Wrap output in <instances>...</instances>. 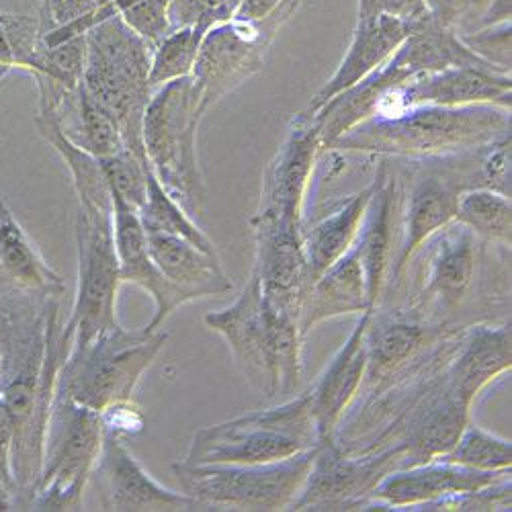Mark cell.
Segmentation results:
<instances>
[{
    "label": "cell",
    "mask_w": 512,
    "mask_h": 512,
    "mask_svg": "<svg viewBox=\"0 0 512 512\" xmlns=\"http://www.w3.org/2000/svg\"><path fill=\"white\" fill-rule=\"evenodd\" d=\"M60 300V295L0 293V402L13 420L19 510H29L39 478L46 429L64 363Z\"/></svg>",
    "instance_id": "6da1fadb"
},
{
    "label": "cell",
    "mask_w": 512,
    "mask_h": 512,
    "mask_svg": "<svg viewBox=\"0 0 512 512\" xmlns=\"http://www.w3.org/2000/svg\"><path fill=\"white\" fill-rule=\"evenodd\" d=\"M410 263L408 312L453 326L510 322V246L482 240L451 222L426 240Z\"/></svg>",
    "instance_id": "7a4b0ae2"
},
{
    "label": "cell",
    "mask_w": 512,
    "mask_h": 512,
    "mask_svg": "<svg viewBox=\"0 0 512 512\" xmlns=\"http://www.w3.org/2000/svg\"><path fill=\"white\" fill-rule=\"evenodd\" d=\"M510 138V109L498 105H420L377 115L340 136L328 150L383 158H441Z\"/></svg>",
    "instance_id": "3957f363"
},
{
    "label": "cell",
    "mask_w": 512,
    "mask_h": 512,
    "mask_svg": "<svg viewBox=\"0 0 512 512\" xmlns=\"http://www.w3.org/2000/svg\"><path fill=\"white\" fill-rule=\"evenodd\" d=\"M203 322L226 338L248 386L267 402L287 400L300 392L304 375L300 322L267 308L254 273L232 306L205 314Z\"/></svg>",
    "instance_id": "277c9868"
},
{
    "label": "cell",
    "mask_w": 512,
    "mask_h": 512,
    "mask_svg": "<svg viewBox=\"0 0 512 512\" xmlns=\"http://www.w3.org/2000/svg\"><path fill=\"white\" fill-rule=\"evenodd\" d=\"M82 87L117 123L125 150L144 160L142 123L154 89L150 87L152 48L115 15L87 35Z\"/></svg>",
    "instance_id": "5b68a950"
},
{
    "label": "cell",
    "mask_w": 512,
    "mask_h": 512,
    "mask_svg": "<svg viewBox=\"0 0 512 512\" xmlns=\"http://www.w3.org/2000/svg\"><path fill=\"white\" fill-rule=\"evenodd\" d=\"M203 117L195 80L185 76L152 93L142 123L152 173L189 216H199L207 199L197 162V130Z\"/></svg>",
    "instance_id": "8992f818"
},
{
    "label": "cell",
    "mask_w": 512,
    "mask_h": 512,
    "mask_svg": "<svg viewBox=\"0 0 512 512\" xmlns=\"http://www.w3.org/2000/svg\"><path fill=\"white\" fill-rule=\"evenodd\" d=\"M316 447L318 435L310 392H304L283 400L279 406L197 431L183 461L193 465H254L281 461Z\"/></svg>",
    "instance_id": "52a82bcc"
},
{
    "label": "cell",
    "mask_w": 512,
    "mask_h": 512,
    "mask_svg": "<svg viewBox=\"0 0 512 512\" xmlns=\"http://www.w3.org/2000/svg\"><path fill=\"white\" fill-rule=\"evenodd\" d=\"M166 340L164 330H125L117 324L89 345L70 349L60 367L56 392L95 412L134 398L144 371Z\"/></svg>",
    "instance_id": "ba28073f"
},
{
    "label": "cell",
    "mask_w": 512,
    "mask_h": 512,
    "mask_svg": "<svg viewBox=\"0 0 512 512\" xmlns=\"http://www.w3.org/2000/svg\"><path fill=\"white\" fill-rule=\"evenodd\" d=\"M316 449L293 457L254 463H201L177 461L170 465L181 490L199 500L205 510H289L312 469Z\"/></svg>",
    "instance_id": "9c48e42d"
},
{
    "label": "cell",
    "mask_w": 512,
    "mask_h": 512,
    "mask_svg": "<svg viewBox=\"0 0 512 512\" xmlns=\"http://www.w3.org/2000/svg\"><path fill=\"white\" fill-rule=\"evenodd\" d=\"M105 437L101 414L56 392L29 510H80Z\"/></svg>",
    "instance_id": "30bf717a"
},
{
    "label": "cell",
    "mask_w": 512,
    "mask_h": 512,
    "mask_svg": "<svg viewBox=\"0 0 512 512\" xmlns=\"http://www.w3.org/2000/svg\"><path fill=\"white\" fill-rule=\"evenodd\" d=\"M78 248V289L68 322L62 326V355L72 347L117 326V291L121 287L119 259L113 236V211L80 207L74 224Z\"/></svg>",
    "instance_id": "8fae6325"
},
{
    "label": "cell",
    "mask_w": 512,
    "mask_h": 512,
    "mask_svg": "<svg viewBox=\"0 0 512 512\" xmlns=\"http://www.w3.org/2000/svg\"><path fill=\"white\" fill-rule=\"evenodd\" d=\"M302 3L304 0H283L261 21L230 19L205 33L191 74L203 115L263 70L275 37Z\"/></svg>",
    "instance_id": "7c38bea8"
},
{
    "label": "cell",
    "mask_w": 512,
    "mask_h": 512,
    "mask_svg": "<svg viewBox=\"0 0 512 512\" xmlns=\"http://www.w3.org/2000/svg\"><path fill=\"white\" fill-rule=\"evenodd\" d=\"M406 467V451L390 447L369 455H345L338 447H318L306 484L289 510H383L375 488Z\"/></svg>",
    "instance_id": "4fadbf2b"
},
{
    "label": "cell",
    "mask_w": 512,
    "mask_h": 512,
    "mask_svg": "<svg viewBox=\"0 0 512 512\" xmlns=\"http://www.w3.org/2000/svg\"><path fill=\"white\" fill-rule=\"evenodd\" d=\"M461 328L467 326L424 320L406 308H375L365 332V377L355 400L373 396L381 388H386L394 377L416 365L422 357L441 345L445 338Z\"/></svg>",
    "instance_id": "5bb4252c"
},
{
    "label": "cell",
    "mask_w": 512,
    "mask_h": 512,
    "mask_svg": "<svg viewBox=\"0 0 512 512\" xmlns=\"http://www.w3.org/2000/svg\"><path fill=\"white\" fill-rule=\"evenodd\" d=\"M250 224L256 244L252 273L259 277L267 308L300 322L310 289L304 224L283 222L265 213H254Z\"/></svg>",
    "instance_id": "9a60e30c"
},
{
    "label": "cell",
    "mask_w": 512,
    "mask_h": 512,
    "mask_svg": "<svg viewBox=\"0 0 512 512\" xmlns=\"http://www.w3.org/2000/svg\"><path fill=\"white\" fill-rule=\"evenodd\" d=\"M512 78L492 68H449L424 74L390 87L377 101L375 115H398L420 105L463 107V105H498L510 109Z\"/></svg>",
    "instance_id": "2e32d148"
},
{
    "label": "cell",
    "mask_w": 512,
    "mask_h": 512,
    "mask_svg": "<svg viewBox=\"0 0 512 512\" xmlns=\"http://www.w3.org/2000/svg\"><path fill=\"white\" fill-rule=\"evenodd\" d=\"M320 150L318 121L306 111L297 113L287 127L285 142L265 170L261 205L256 213L304 224V203Z\"/></svg>",
    "instance_id": "e0dca14e"
},
{
    "label": "cell",
    "mask_w": 512,
    "mask_h": 512,
    "mask_svg": "<svg viewBox=\"0 0 512 512\" xmlns=\"http://www.w3.org/2000/svg\"><path fill=\"white\" fill-rule=\"evenodd\" d=\"M91 478L103 510H205L199 500L185 492L160 486L123 445V439L107 431Z\"/></svg>",
    "instance_id": "ac0fdd59"
},
{
    "label": "cell",
    "mask_w": 512,
    "mask_h": 512,
    "mask_svg": "<svg viewBox=\"0 0 512 512\" xmlns=\"http://www.w3.org/2000/svg\"><path fill=\"white\" fill-rule=\"evenodd\" d=\"M508 474L510 469H504V472H480V469L433 459L429 463L396 469L388 478H383L375 488V500L383 506V510L420 512V508L426 504L482 490Z\"/></svg>",
    "instance_id": "d6986e66"
},
{
    "label": "cell",
    "mask_w": 512,
    "mask_h": 512,
    "mask_svg": "<svg viewBox=\"0 0 512 512\" xmlns=\"http://www.w3.org/2000/svg\"><path fill=\"white\" fill-rule=\"evenodd\" d=\"M373 310L361 312L347 343L338 349L324 373L308 390L310 408L316 424L318 447H336V431L345 412L353 404L367 367L365 332Z\"/></svg>",
    "instance_id": "ffe728a7"
},
{
    "label": "cell",
    "mask_w": 512,
    "mask_h": 512,
    "mask_svg": "<svg viewBox=\"0 0 512 512\" xmlns=\"http://www.w3.org/2000/svg\"><path fill=\"white\" fill-rule=\"evenodd\" d=\"M113 236L115 250L119 259V275L121 283H134L152 295L156 304L154 318L146 326V330H160L164 320L173 314L177 308L193 302L191 297L170 283L154 265L146 230L140 222L138 211L127 205L121 197L113 195Z\"/></svg>",
    "instance_id": "44dd1931"
},
{
    "label": "cell",
    "mask_w": 512,
    "mask_h": 512,
    "mask_svg": "<svg viewBox=\"0 0 512 512\" xmlns=\"http://www.w3.org/2000/svg\"><path fill=\"white\" fill-rule=\"evenodd\" d=\"M373 195L367 205L365 218L353 250L365 271L367 293L371 308H379L383 291L390 277V265L394 261V230L400 211V177L392 166L383 160L373 179Z\"/></svg>",
    "instance_id": "7402d4cb"
},
{
    "label": "cell",
    "mask_w": 512,
    "mask_h": 512,
    "mask_svg": "<svg viewBox=\"0 0 512 512\" xmlns=\"http://www.w3.org/2000/svg\"><path fill=\"white\" fill-rule=\"evenodd\" d=\"M512 367L510 322H480L467 326L447 365V388L469 408L494 379Z\"/></svg>",
    "instance_id": "603a6c76"
},
{
    "label": "cell",
    "mask_w": 512,
    "mask_h": 512,
    "mask_svg": "<svg viewBox=\"0 0 512 512\" xmlns=\"http://www.w3.org/2000/svg\"><path fill=\"white\" fill-rule=\"evenodd\" d=\"M422 25H412L392 17H369L357 19L349 50L338 64L336 72L324 82V87L314 95L308 105V113H316L330 99L343 91L355 87L357 82L379 70L386 64L398 48L408 39L410 33L420 29Z\"/></svg>",
    "instance_id": "cb8c5ba5"
},
{
    "label": "cell",
    "mask_w": 512,
    "mask_h": 512,
    "mask_svg": "<svg viewBox=\"0 0 512 512\" xmlns=\"http://www.w3.org/2000/svg\"><path fill=\"white\" fill-rule=\"evenodd\" d=\"M0 293H66L62 275L46 263L5 199H0Z\"/></svg>",
    "instance_id": "d4e9b609"
},
{
    "label": "cell",
    "mask_w": 512,
    "mask_h": 512,
    "mask_svg": "<svg viewBox=\"0 0 512 512\" xmlns=\"http://www.w3.org/2000/svg\"><path fill=\"white\" fill-rule=\"evenodd\" d=\"M148 250L158 271L191 300L232 291L234 283L226 275L220 256H211L189 240L162 232H146Z\"/></svg>",
    "instance_id": "484cf974"
},
{
    "label": "cell",
    "mask_w": 512,
    "mask_h": 512,
    "mask_svg": "<svg viewBox=\"0 0 512 512\" xmlns=\"http://www.w3.org/2000/svg\"><path fill=\"white\" fill-rule=\"evenodd\" d=\"M373 310L369 304L365 271L351 248L322 277H318L306 295L300 316V330L306 336L320 322Z\"/></svg>",
    "instance_id": "4316f807"
},
{
    "label": "cell",
    "mask_w": 512,
    "mask_h": 512,
    "mask_svg": "<svg viewBox=\"0 0 512 512\" xmlns=\"http://www.w3.org/2000/svg\"><path fill=\"white\" fill-rule=\"evenodd\" d=\"M373 189L375 185L371 181V185L340 203L330 216L314 222L312 226L304 224V248L310 285L353 248Z\"/></svg>",
    "instance_id": "83f0119b"
},
{
    "label": "cell",
    "mask_w": 512,
    "mask_h": 512,
    "mask_svg": "<svg viewBox=\"0 0 512 512\" xmlns=\"http://www.w3.org/2000/svg\"><path fill=\"white\" fill-rule=\"evenodd\" d=\"M39 115L52 117L68 142L97 158H109L125 150L117 123L84 91L82 82L78 89L64 95L52 113Z\"/></svg>",
    "instance_id": "f1b7e54d"
},
{
    "label": "cell",
    "mask_w": 512,
    "mask_h": 512,
    "mask_svg": "<svg viewBox=\"0 0 512 512\" xmlns=\"http://www.w3.org/2000/svg\"><path fill=\"white\" fill-rule=\"evenodd\" d=\"M390 62L402 68L410 78L465 66L492 68L469 52L453 29L437 23L435 19L410 33L398 52L390 58Z\"/></svg>",
    "instance_id": "f546056e"
},
{
    "label": "cell",
    "mask_w": 512,
    "mask_h": 512,
    "mask_svg": "<svg viewBox=\"0 0 512 512\" xmlns=\"http://www.w3.org/2000/svg\"><path fill=\"white\" fill-rule=\"evenodd\" d=\"M35 125H37L39 134L44 136V140L66 162L70 175H72V185L78 195L80 207H99V209L113 211L111 187H109V181L105 175V168L101 164V158L84 152V150L76 148L72 142H68L52 117L37 113Z\"/></svg>",
    "instance_id": "4dcf8cb0"
},
{
    "label": "cell",
    "mask_w": 512,
    "mask_h": 512,
    "mask_svg": "<svg viewBox=\"0 0 512 512\" xmlns=\"http://www.w3.org/2000/svg\"><path fill=\"white\" fill-rule=\"evenodd\" d=\"M455 222L488 242L510 246L512 205L510 195L488 187L469 189L459 197Z\"/></svg>",
    "instance_id": "1f68e13d"
},
{
    "label": "cell",
    "mask_w": 512,
    "mask_h": 512,
    "mask_svg": "<svg viewBox=\"0 0 512 512\" xmlns=\"http://www.w3.org/2000/svg\"><path fill=\"white\" fill-rule=\"evenodd\" d=\"M138 216L146 232L179 236L189 240L199 250L211 256H218V250L213 246L211 238L193 222V218L183 209V205L166 193V189L160 185L154 173H150L148 195L142 209L138 211Z\"/></svg>",
    "instance_id": "d6a6232c"
},
{
    "label": "cell",
    "mask_w": 512,
    "mask_h": 512,
    "mask_svg": "<svg viewBox=\"0 0 512 512\" xmlns=\"http://www.w3.org/2000/svg\"><path fill=\"white\" fill-rule=\"evenodd\" d=\"M84 64H87V37L80 35L52 48L39 41L25 72L35 82H52L66 91H74L82 82Z\"/></svg>",
    "instance_id": "836d02e7"
},
{
    "label": "cell",
    "mask_w": 512,
    "mask_h": 512,
    "mask_svg": "<svg viewBox=\"0 0 512 512\" xmlns=\"http://www.w3.org/2000/svg\"><path fill=\"white\" fill-rule=\"evenodd\" d=\"M437 459L480 469V472H504L512 465V443L510 439L498 437L482 429V426L469 422L457 443Z\"/></svg>",
    "instance_id": "e575fe53"
},
{
    "label": "cell",
    "mask_w": 512,
    "mask_h": 512,
    "mask_svg": "<svg viewBox=\"0 0 512 512\" xmlns=\"http://www.w3.org/2000/svg\"><path fill=\"white\" fill-rule=\"evenodd\" d=\"M205 33L207 29L199 25L181 27L160 41L152 52V66H150V87L154 91L166 82H173L177 78H185L193 74Z\"/></svg>",
    "instance_id": "d590c367"
},
{
    "label": "cell",
    "mask_w": 512,
    "mask_h": 512,
    "mask_svg": "<svg viewBox=\"0 0 512 512\" xmlns=\"http://www.w3.org/2000/svg\"><path fill=\"white\" fill-rule=\"evenodd\" d=\"M101 164L105 168L111 193L140 211L148 195V179L152 173L148 160L123 150L115 156L101 158Z\"/></svg>",
    "instance_id": "8d00e7d4"
},
{
    "label": "cell",
    "mask_w": 512,
    "mask_h": 512,
    "mask_svg": "<svg viewBox=\"0 0 512 512\" xmlns=\"http://www.w3.org/2000/svg\"><path fill=\"white\" fill-rule=\"evenodd\" d=\"M510 506L512 484L508 474L482 490L465 492L445 500H437L433 504H426L420 508V512H510Z\"/></svg>",
    "instance_id": "74e56055"
},
{
    "label": "cell",
    "mask_w": 512,
    "mask_h": 512,
    "mask_svg": "<svg viewBox=\"0 0 512 512\" xmlns=\"http://www.w3.org/2000/svg\"><path fill=\"white\" fill-rule=\"evenodd\" d=\"M240 5L242 0H170L168 19L173 29L199 25L209 31L228 23Z\"/></svg>",
    "instance_id": "f35d334b"
},
{
    "label": "cell",
    "mask_w": 512,
    "mask_h": 512,
    "mask_svg": "<svg viewBox=\"0 0 512 512\" xmlns=\"http://www.w3.org/2000/svg\"><path fill=\"white\" fill-rule=\"evenodd\" d=\"M168 5L170 0H138L121 13V19L154 50L166 35L175 31L168 19Z\"/></svg>",
    "instance_id": "ab89813d"
},
{
    "label": "cell",
    "mask_w": 512,
    "mask_h": 512,
    "mask_svg": "<svg viewBox=\"0 0 512 512\" xmlns=\"http://www.w3.org/2000/svg\"><path fill=\"white\" fill-rule=\"evenodd\" d=\"M461 41L474 56L492 68L510 74V23H500L461 35Z\"/></svg>",
    "instance_id": "60d3db41"
},
{
    "label": "cell",
    "mask_w": 512,
    "mask_h": 512,
    "mask_svg": "<svg viewBox=\"0 0 512 512\" xmlns=\"http://www.w3.org/2000/svg\"><path fill=\"white\" fill-rule=\"evenodd\" d=\"M0 510H19V484L13 472V420L0 402Z\"/></svg>",
    "instance_id": "b9f144b4"
},
{
    "label": "cell",
    "mask_w": 512,
    "mask_h": 512,
    "mask_svg": "<svg viewBox=\"0 0 512 512\" xmlns=\"http://www.w3.org/2000/svg\"><path fill=\"white\" fill-rule=\"evenodd\" d=\"M111 0H39V31L46 33L64 27L76 19L89 17Z\"/></svg>",
    "instance_id": "7bdbcfd3"
},
{
    "label": "cell",
    "mask_w": 512,
    "mask_h": 512,
    "mask_svg": "<svg viewBox=\"0 0 512 512\" xmlns=\"http://www.w3.org/2000/svg\"><path fill=\"white\" fill-rule=\"evenodd\" d=\"M392 17L412 25H424L433 19L424 0H357V19Z\"/></svg>",
    "instance_id": "ee69618b"
},
{
    "label": "cell",
    "mask_w": 512,
    "mask_h": 512,
    "mask_svg": "<svg viewBox=\"0 0 512 512\" xmlns=\"http://www.w3.org/2000/svg\"><path fill=\"white\" fill-rule=\"evenodd\" d=\"M103 426L107 433H113L117 437H136L144 431L146 416L140 408V404L134 398L119 400L109 404L105 410L99 412Z\"/></svg>",
    "instance_id": "f6af8a7d"
},
{
    "label": "cell",
    "mask_w": 512,
    "mask_h": 512,
    "mask_svg": "<svg viewBox=\"0 0 512 512\" xmlns=\"http://www.w3.org/2000/svg\"><path fill=\"white\" fill-rule=\"evenodd\" d=\"M433 19L457 33V25L467 9V0H424Z\"/></svg>",
    "instance_id": "bcb514c9"
},
{
    "label": "cell",
    "mask_w": 512,
    "mask_h": 512,
    "mask_svg": "<svg viewBox=\"0 0 512 512\" xmlns=\"http://www.w3.org/2000/svg\"><path fill=\"white\" fill-rule=\"evenodd\" d=\"M283 0H242L236 15L232 19H244V21H261L269 17Z\"/></svg>",
    "instance_id": "7dc6e473"
},
{
    "label": "cell",
    "mask_w": 512,
    "mask_h": 512,
    "mask_svg": "<svg viewBox=\"0 0 512 512\" xmlns=\"http://www.w3.org/2000/svg\"><path fill=\"white\" fill-rule=\"evenodd\" d=\"M13 68V56H11V50H9V44L5 39V33H3V25H0V78L7 76Z\"/></svg>",
    "instance_id": "c3c4849f"
},
{
    "label": "cell",
    "mask_w": 512,
    "mask_h": 512,
    "mask_svg": "<svg viewBox=\"0 0 512 512\" xmlns=\"http://www.w3.org/2000/svg\"><path fill=\"white\" fill-rule=\"evenodd\" d=\"M0 386H3V359H0Z\"/></svg>",
    "instance_id": "681fc988"
}]
</instances>
